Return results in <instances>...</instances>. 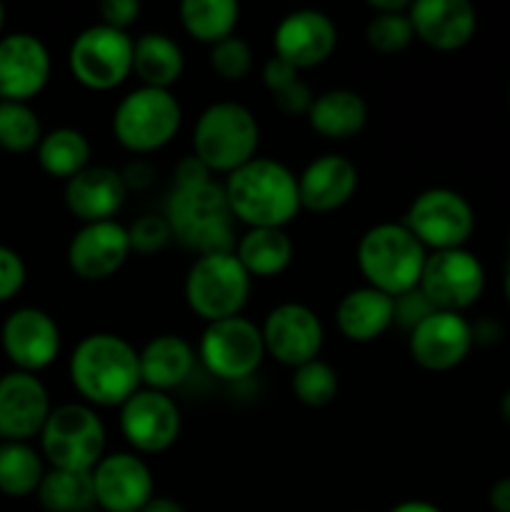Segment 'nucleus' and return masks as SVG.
<instances>
[{"label": "nucleus", "instance_id": "obj_1", "mask_svg": "<svg viewBox=\"0 0 510 512\" xmlns=\"http://www.w3.org/2000/svg\"><path fill=\"white\" fill-rule=\"evenodd\" d=\"M70 383L88 405L120 408L143 388L138 350L113 333L85 335L70 355Z\"/></svg>", "mask_w": 510, "mask_h": 512}, {"label": "nucleus", "instance_id": "obj_2", "mask_svg": "<svg viewBox=\"0 0 510 512\" xmlns=\"http://www.w3.org/2000/svg\"><path fill=\"white\" fill-rule=\"evenodd\" d=\"M225 195L248 228H285L300 210L298 178L280 160L253 158L228 175Z\"/></svg>", "mask_w": 510, "mask_h": 512}, {"label": "nucleus", "instance_id": "obj_3", "mask_svg": "<svg viewBox=\"0 0 510 512\" xmlns=\"http://www.w3.org/2000/svg\"><path fill=\"white\" fill-rule=\"evenodd\" d=\"M173 238L200 255L235 253L233 210L225 185L205 180L195 185H175L165 205Z\"/></svg>", "mask_w": 510, "mask_h": 512}, {"label": "nucleus", "instance_id": "obj_4", "mask_svg": "<svg viewBox=\"0 0 510 512\" xmlns=\"http://www.w3.org/2000/svg\"><path fill=\"white\" fill-rule=\"evenodd\" d=\"M425 245L403 223H380L358 243V268L370 288L398 298L415 290L423 275Z\"/></svg>", "mask_w": 510, "mask_h": 512}, {"label": "nucleus", "instance_id": "obj_5", "mask_svg": "<svg viewBox=\"0 0 510 512\" xmlns=\"http://www.w3.org/2000/svg\"><path fill=\"white\" fill-rule=\"evenodd\" d=\"M258 143V120L245 105L235 100L208 105L193 130L195 158L210 173H235L255 158Z\"/></svg>", "mask_w": 510, "mask_h": 512}, {"label": "nucleus", "instance_id": "obj_6", "mask_svg": "<svg viewBox=\"0 0 510 512\" xmlns=\"http://www.w3.org/2000/svg\"><path fill=\"white\" fill-rule=\"evenodd\" d=\"M43 458L58 470L93 473L105 458V425L85 403L60 405L40 433Z\"/></svg>", "mask_w": 510, "mask_h": 512}, {"label": "nucleus", "instance_id": "obj_7", "mask_svg": "<svg viewBox=\"0 0 510 512\" xmlns=\"http://www.w3.org/2000/svg\"><path fill=\"white\" fill-rule=\"evenodd\" d=\"M183 110L170 90L135 88L113 113L115 140L130 153H155L178 135Z\"/></svg>", "mask_w": 510, "mask_h": 512}, {"label": "nucleus", "instance_id": "obj_8", "mask_svg": "<svg viewBox=\"0 0 510 512\" xmlns=\"http://www.w3.org/2000/svg\"><path fill=\"white\" fill-rule=\"evenodd\" d=\"M250 298V275L235 253L200 255L185 278L190 310L208 323L235 318Z\"/></svg>", "mask_w": 510, "mask_h": 512}, {"label": "nucleus", "instance_id": "obj_9", "mask_svg": "<svg viewBox=\"0 0 510 512\" xmlns=\"http://www.w3.org/2000/svg\"><path fill=\"white\" fill-rule=\"evenodd\" d=\"M133 43L125 30L90 25L73 40L68 65L73 78L88 90H113L133 73Z\"/></svg>", "mask_w": 510, "mask_h": 512}, {"label": "nucleus", "instance_id": "obj_10", "mask_svg": "<svg viewBox=\"0 0 510 512\" xmlns=\"http://www.w3.org/2000/svg\"><path fill=\"white\" fill-rule=\"evenodd\" d=\"M263 333L243 315L215 320L200 335L198 358L210 375L220 380H245L265 358Z\"/></svg>", "mask_w": 510, "mask_h": 512}, {"label": "nucleus", "instance_id": "obj_11", "mask_svg": "<svg viewBox=\"0 0 510 512\" xmlns=\"http://www.w3.org/2000/svg\"><path fill=\"white\" fill-rule=\"evenodd\" d=\"M405 228L433 253L463 248L475 230V213L468 200L448 188H430L410 203Z\"/></svg>", "mask_w": 510, "mask_h": 512}, {"label": "nucleus", "instance_id": "obj_12", "mask_svg": "<svg viewBox=\"0 0 510 512\" xmlns=\"http://www.w3.org/2000/svg\"><path fill=\"white\" fill-rule=\"evenodd\" d=\"M418 288L435 310L463 315V310L483 295L485 270L480 260L465 248L438 250L425 260Z\"/></svg>", "mask_w": 510, "mask_h": 512}, {"label": "nucleus", "instance_id": "obj_13", "mask_svg": "<svg viewBox=\"0 0 510 512\" xmlns=\"http://www.w3.org/2000/svg\"><path fill=\"white\" fill-rule=\"evenodd\" d=\"M180 410L168 393L140 388L120 405V430L138 453H163L180 435Z\"/></svg>", "mask_w": 510, "mask_h": 512}, {"label": "nucleus", "instance_id": "obj_14", "mask_svg": "<svg viewBox=\"0 0 510 512\" xmlns=\"http://www.w3.org/2000/svg\"><path fill=\"white\" fill-rule=\"evenodd\" d=\"M260 333L265 353L293 370L318 358L325 340L318 313L303 303H283L270 310Z\"/></svg>", "mask_w": 510, "mask_h": 512}, {"label": "nucleus", "instance_id": "obj_15", "mask_svg": "<svg viewBox=\"0 0 510 512\" xmlns=\"http://www.w3.org/2000/svg\"><path fill=\"white\" fill-rule=\"evenodd\" d=\"M0 345L15 370L35 375L58 358L60 328L45 310L18 308L0 328Z\"/></svg>", "mask_w": 510, "mask_h": 512}, {"label": "nucleus", "instance_id": "obj_16", "mask_svg": "<svg viewBox=\"0 0 510 512\" xmlns=\"http://www.w3.org/2000/svg\"><path fill=\"white\" fill-rule=\"evenodd\" d=\"M408 348L420 368L445 373L458 368L468 358L473 348V325L460 313L435 310L410 330Z\"/></svg>", "mask_w": 510, "mask_h": 512}, {"label": "nucleus", "instance_id": "obj_17", "mask_svg": "<svg viewBox=\"0 0 510 512\" xmlns=\"http://www.w3.org/2000/svg\"><path fill=\"white\" fill-rule=\"evenodd\" d=\"M273 45L275 55L295 70L315 68L333 55L338 45V28L323 10H293L275 28Z\"/></svg>", "mask_w": 510, "mask_h": 512}, {"label": "nucleus", "instance_id": "obj_18", "mask_svg": "<svg viewBox=\"0 0 510 512\" xmlns=\"http://www.w3.org/2000/svg\"><path fill=\"white\" fill-rule=\"evenodd\" d=\"M50 53L38 35L10 33L0 38V100L28 103L50 80Z\"/></svg>", "mask_w": 510, "mask_h": 512}, {"label": "nucleus", "instance_id": "obj_19", "mask_svg": "<svg viewBox=\"0 0 510 512\" xmlns=\"http://www.w3.org/2000/svg\"><path fill=\"white\" fill-rule=\"evenodd\" d=\"M50 413V395L33 373L13 370L0 378V438L28 443L43 433Z\"/></svg>", "mask_w": 510, "mask_h": 512}, {"label": "nucleus", "instance_id": "obj_20", "mask_svg": "<svg viewBox=\"0 0 510 512\" xmlns=\"http://www.w3.org/2000/svg\"><path fill=\"white\" fill-rule=\"evenodd\" d=\"M95 503L108 512H140L153 495V473L133 453L105 455L93 470Z\"/></svg>", "mask_w": 510, "mask_h": 512}, {"label": "nucleus", "instance_id": "obj_21", "mask_svg": "<svg viewBox=\"0 0 510 512\" xmlns=\"http://www.w3.org/2000/svg\"><path fill=\"white\" fill-rule=\"evenodd\" d=\"M133 253L128 228L115 220L88 223L73 235L68 245V265L78 278L105 280L118 273Z\"/></svg>", "mask_w": 510, "mask_h": 512}, {"label": "nucleus", "instance_id": "obj_22", "mask_svg": "<svg viewBox=\"0 0 510 512\" xmlns=\"http://www.w3.org/2000/svg\"><path fill=\"white\" fill-rule=\"evenodd\" d=\"M408 18L415 38L443 53L468 45L478 28V15L468 0H415Z\"/></svg>", "mask_w": 510, "mask_h": 512}, {"label": "nucleus", "instance_id": "obj_23", "mask_svg": "<svg viewBox=\"0 0 510 512\" xmlns=\"http://www.w3.org/2000/svg\"><path fill=\"white\" fill-rule=\"evenodd\" d=\"M358 190V168L345 155L325 153L310 160L298 175L300 208L333 213L350 203Z\"/></svg>", "mask_w": 510, "mask_h": 512}, {"label": "nucleus", "instance_id": "obj_24", "mask_svg": "<svg viewBox=\"0 0 510 512\" xmlns=\"http://www.w3.org/2000/svg\"><path fill=\"white\" fill-rule=\"evenodd\" d=\"M128 195L123 173L108 165H88L65 183V205L83 225L105 223L120 213Z\"/></svg>", "mask_w": 510, "mask_h": 512}, {"label": "nucleus", "instance_id": "obj_25", "mask_svg": "<svg viewBox=\"0 0 510 512\" xmlns=\"http://www.w3.org/2000/svg\"><path fill=\"white\" fill-rule=\"evenodd\" d=\"M138 358L140 380H143L145 388L158 390V393L180 388L195 368L193 345L173 333L148 340L145 348L138 353Z\"/></svg>", "mask_w": 510, "mask_h": 512}, {"label": "nucleus", "instance_id": "obj_26", "mask_svg": "<svg viewBox=\"0 0 510 512\" xmlns=\"http://www.w3.org/2000/svg\"><path fill=\"white\" fill-rule=\"evenodd\" d=\"M340 333L353 343H370L395 323V303L390 295L370 288H355L335 308Z\"/></svg>", "mask_w": 510, "mask_h": 512}, {"label": "nucleus", "instance_id": "obj_27", "mask_svg": "<svg viewBox=\"0 0 510 512\" xmlns=\"http://www.w3.org/2000/svg\"><path fill=\"white\" fill-rule=\"evenodd\" d=\"M308 123L323 138L345 140L358 135L368 123V103L355 90H328L313 98Z\"/></svg>", "mask_w": 510, "mask_h": 512}, {"label": "nucleus", "instance_id": "obj_28", "mask_svg": "<svg viewBox=\"0 0 510 512\" xmlns=\"http://www.w3.org/2000/svg\"><path fill=\"white\" fill-rule=\"evenodd\" d=\"M183 50L170 35L145 33L133 43V73L145 88L170 90L183 75Z\"/></svg>", "mask_w": 510, "mask_h": 512}, {"label": "nucleus", "instance_id": "obj_29", "mask_svg": "<svg viewBox=\"0 0 510 512\" xmlns=\"http://www.w3.org/2000/svg\"><path fill=\"white\" fill-rule=\"evenodd\" d=\"M235 258L250 278H273L293 260V240L285 228H248V233L235 243Z\"/></svg>", "mask_w": 510, "mask_h": 512}, {"label": "nucleus", "instance_id": "obj_30", "mask_svg": "<svg viewBox=\"0 0 510 512\" xmlns=\"http://www.w3.org/2000/svg\"><path fill=\"white\" fill-rule=\"evenodd\" d=\"M238 18L240 5L235 0H185L180 5V23L185 33L210 48L233 35Z\"/></svg>", "mask_w": 510, "mask_h": 512}, {"label": "nucleus", "instance_id": "obj_31", "mask_svg": "<svg viewBox=\"0 0 510 512\" xmlns=\"http://www.w3.org/2000/svg\"><path fill=\"white\" fill-rule=\"evenodd\" d=\"M38 163L53 178H75L90 165L88 138L75 128L50 130L38 145Z\"/></svg>", "mask_w": 510, "mask_h": 512}, {"label": "nucleus", "instance_id": "obj_32", "mask_svg": "<svg viewBox=\"0 0 510 512\" xmlns=\"http://www.w3.org/2000/svg\"><path fill=\"white\" fill-rule=\"evenodd\" d=\"M45 478L43 453L28 443L5 440L0 443V493L10 498H25L38 493Z\"/></svg>", "mask_w": 510, "mask_h": 512}, {"label": "nucleus", "instance_id": "obj_33", "mask_svg": "<svg viewBox=\"0 0 510 512\" xmlns=\"http://www.w3.org/2000/svg\"><path fill=\"white\" fill-rule=\"evenodd\" d=\"M35 495L48 512H88L98 505L93 473H78V470L50 468Z\"/></svg>", "mask_w": 510, "mask_h": 512}, {"label": "nucleus", "instance_id": "obj_34", "mask_svg": "<svg viewBox=\"0 0 510 512\" xmlns=\"http://www.w3.org/2000/svg\"><path fill=\"white\" fill-rule=\"evenodd\" d=\"M43 140L40 118L28 103L0 100V148L8 153L38 150Z\"/></svg>", "mask_w": 510, "mask_h": 512}, {"label": "nucleus", "instance_id": "obj_35", "mask_svg": "<svg viewBox=\"0 0 510 512\" xmlns=\"http://www.w3.org/2000/svg\"><path fill=\"white\" fill-rule=\"evenodd\" d=\"M338 388V373L333 370V365L320 358L300 365L293 373V393L305 408H325V405H330L338 395Z\"/></svg>", "mask_w": 510, "mask_h": 512}, {"label": "nucleus", "instance_id": "obj_36", "mask_svg": "<svg viewBox=\"0 0 510 512\" xmlns=\"http://www.w3.org/2000/svg\"><path fill=\"white\" fill-rule=\"evenodd\" d=\"M365 38L380 53H400L413 43L415 30L408 13H375L365 28Z\"/></svg>", "mask_w": 510, "mask_h": 512}, {"label": "nucleus", "instance_id": "obj_37", "mask_svg": "<svg viewBox=\"0 0 510 512\" xmlns=\"http://www.w3.org/2000/svg\"><path fill=\"white\" fill-rule=\"evenodd\" d=\"M210 68L228 83H238L253 68V50L243 38L230 35L210 48Z\"/></svg>", "mask_w": 510, "mask_h": 512}, {"label": "nucleus", "instance_id": "obj_38", "mask_svg": "<svg viewBox=\"0 0 510 512\" xmlns=\"http://www.w3.org/2000/svg\"><path fill=\"white\" fill-rule=\"evenodd\" d=\"M130 248L138 250V253H160L165 245L173 240V230L165 215H143L133 223V228H128Z\"/></svg>", "mask_w": 510, "mask_h": 512}, {"label": "nucleus", "instance_id": "obj_39", "mask_svg": "<svg viewBox=\"0 0 510 512\" xmlns=\"http://www.w3.org/2000/svg\"><path fill=\"white\" fill-rule=\"evenodd\" d=\"M28 270H25L23 258L8 245H0V303L15 298L23 290Z\"/></svg>", "mask_w": 510, "mask_h": 512}, {"label": "nucleus", "instance_id": "obj_40", "mask_svg": "<svg viewBox=\"0 0 510 512\" xmlns=\"http://www.w3.org/2000/svg\"><path fill=\"white\" fill-rule=\"evenodd\" d=\"M395 303V323L403 325V328L413 330L415 325L423 323L430 313H435L433 303L425 298V293L420 288L408 290V293L393 298Z\"/></svg>", "mask_w": 510, "mask_h": 512}, {"label": "nucleus", "instance_id": "obj_41", "mask_svg": "<svg viewBox=\"0 0 510 512\" xmlns=\"http://www.w3.org/2000/svg\"><path fill=\"white\" fill-rule=\"evenodd\" d=\"M273 98L275 105L288 115H308L310 105H313V93H310V88L300 78L280 88L278 93H273Z\"/></svg>", "mask_w": 510, "mask_h": 512}, {"label": "nucleus", "instance_id": "obj_42", "mask_svg": "<svg viewBox=\"0 0 510 512\" xmlns=\"http://www.w3.org/2000/svg\"><path fill=\"white\" fill-rule=\"evenodd\" d=\"M140 15V3L138 0H105L100 5V18L103 25H110L115 30H125L128 33L130 25L138 20Z\"/></svg>", "mask_w": 510, "mask_h": 512}, {"label": "nucleus", "instance_id": "obj_43", "mask_svg": "<svg viewBox=\"0 0 510 512\" xmlns=\"http://www.w3.org/2000/svg\"><path fill=\"white\" fill-rule=\"evenodd\" d=\"M298 73L300 70H295L293 65L280 60L278 55H273V58L263 65V80L270 88V93H278L280 88H285V85H290L293 80H298Z\"/></svg>", "mask_w": 510, "mask_h": 512}, {"label": "nucleus", "instance_id": "obj_44", "mask_svg": "<svg viewBox=\"0 0 510 512\" xmlns=\"http://www.w3.org/2000/svg\"><path fill=\"white\" fill-rule=\"evenodd\" d=\"M490 508L495 512H510V478L498 480L490 488Z\"/></svg>", "mask_w": 510, "mask_h": 512}, {"label": "nucleus", "instance_id": "obj_45", "mask_svg": "<svg viewBox=\"0 0 510 512\" xmlns=\"http://www.w3.org/2000/svg\"><path fill=\"white\" fill-rule=\"evenodd\" d=\"M500 328L493 320H483V323L473 325V345L475 343H498Z\"/></svg>", "mask_w": 510, "mask_h": 512}, {"label": "nucleus", "instance_id": "obj_46", "mask_svg": "<svg viewBox=\"0 0 510 512\" xmlns=\"http://www.w3.org/2000/svg\"><path fill=\"white\" fill-rule=\"evenodd\" d=\"M368 5L375 13H408L410 10L408 0H370Z\"/></svg>", "mask_w": 510, "mask_h": 512}, {"label": "nucleus", "instance_id": "obj_47", "mask_svg": "<svg viewBox=\"0 0 510 512\" xmlns=\"http://www.w3.org/2000/svg\"><path fill=\"white\" fill-rule=\"evenodd\" d=\"M140 512H185V508L173 498H153Z\"/></svg>", "mask_w": 510, "mask_h": 512}, {"label": "nucleus", "instance_id": "obj_48", "mask_svg": "<svg viewBox=\"0 0 510 512\" xmlns=\"http://www.w3.org/2000/svg\"><path fill=\"white\" fill-rule=\"evenodd\" d=\"M390 512H440L435 505L430 503H423V500H405V503L395 505Z\"/></svg>", "mask_w": 510, "mask_h": 512}, {"label": "nucleus", "instance_id": "obj_49", "mask_svg": "<svg viewBox=\"0 0 510 512\" xmlns=\"http://www.w3.org/2000/svg\"><path fill=\"white\" fill-rule=\"evenodd\" d=\"M500 415H503L505 423L510 425V390L503 395V400H500Z\"/></svg>", "mask_w": 510, "mask_h": 512}, {"label": "nucleus", "instance_id": "obj_50", "mask_svg": "<svg viewBox=\"0 0 510 512\" xmlns=\"http://www.w3.org/2000/svg\"><path fill=\"white\" fill-rule=\"evenodd\" d=\"M505 298H508L510 303V268H508V275H505Z\"/></svg>", "mask_w": 510, "mask_h": 512}, {"label": "nucleus", "instance_id": "obj_51", "mask_svg": "<svg viewBox=\"0 0 510 512\" xmlns=\"http://www.w3.org/2000/svg\"><path fill=\"white\" fill-rule=\"evenodd\" d=\"M3 25H5V8L0 5V33H3Z\"/></svg>", "mask_w": 510, "mask_h": 512}, {"label": "nucleus", "instance_id": "obj_52", "mask_svg": "<svg viewBox=\"0 0 510 512\" xmlns=\"http://www.w3.org/2000/svg\"><path fill=\"white\" fill-rule=\"evenodd\" d=\"M508 245H510V243H508Z\"/></svg>", "mask_w": 510, "mask_h": 512}]
</instances>
